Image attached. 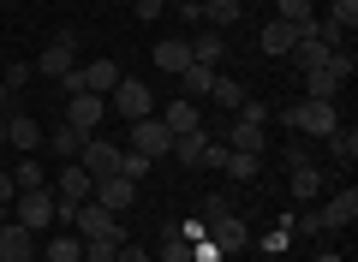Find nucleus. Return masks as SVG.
<instances>
[{
	"label": "nucleus",
	"instance_id": "obj_1",
	"mask_svg": "<svg viewBox=\"0 0 358 262\" xmlns=\"http://www.w3.org/2000/svg\"><path fill=\"white\" fill-rule=\"evenodd\" d=\"M281 125L287 131H305V138H329L334 125H341V113H334V101H293V108L281 113Z\"/></svg>",
	"mask_w": 358,
	"mask_h": 262
},
{
	"label": "nucleus",
	"instance_id": "obj_2",
	"mask_svg": "<svg viewBox=\"0 0 358 262\" xmlns=\"http://www.w3.org/2000/svg\"><path fill=\"white\" fill-rule=\"evenodd\" d=\"M72 226H78V238H108V245H126V226H120V214H108L102 203H78Z\"/></svg>",
	"mask_w": 358,
	"mask_h": 262
},
{
	"label": "nucleus",
	"instance_id": "obj_3",
	"mask_svg": "<svg viewBox=\"0 0 358 262\" xmlns=\"http://www.w3.org/2000/svg\"><path fill=\"white\" fill-rule=\"evenodd\" d=\"M108 108H114L126 125H131V119H150L155 89H150V84H138V78H120V84H114V96H108Z\"/></svg>",
	"mask_w": 358,
	"mask_h": 262
},
{
	"label": "nucleus",
	"instance_id": "obj_4",
	"mask_svg": "<svg viewBox=\"0 0 358 262\" xmlns=\"http://www.w3.org/2000/svg\"><path fill=\"white\" fill-rule=\"evenodd\" d=\"M120 155H126V150H120L114 138H84V150H78V167H84L90 179H114V173H120Z\"/></svg>",
	"mask_w": 358,
	"mask_h": 262
},
{
	"label": "nucleus",
	"instance_id": "obj_5",
	"mask_svg": "<svg viewBox=\"0 0 358 262\" xmlns=\"http://www.w3.org/2000/svg\"><path fill=\"white\" fill-rule=\"evenodd\" d=\"M13 221L24 226V233L54 226V191H18V197H13Z\"/></svg>",
	"mask_w": 358,
	"mask_h": 262
},
{
	"label": "nucleus",
	"instance_id": "obj_6",
	"mask_svg": "<svg viewBox=\"0 0 358 262\" xmlns=\"http://www.w3.org/2000/svg\"><path fill=\"white\" fill-rule=\"evenodd\" d=\"M72 66H78V36H72V30L48 36V48L36 54V72H42V78H66Z\"/></svg>",
	"mask_w": 358,
	"mask_h": 262
},
{
	"label": "nucleus",
	"instance_id": "obj_7",
	"mask_svg": "<svg viewBox=\"0 0 358 262\" xmlns=\"http://www.w3.org/2000/svg\"><path fill=\"white\" fill-rule=\"evenodd\" d=\"M131 150L150 155V161H162V155L173 150V131L162 125V113H150V119H131Z\"/></svg>",
	"mask_w": 358,
	"mask_h": 262
},
{
	"label": "nucleus",
	"instance_id": "obj_8",
	"mask_svg": "<svg viewBox=\"0 0 358 262\" xmlns=\"http://www.w3.org/2000/svg\"><path fill=\"white\" fill-rule=\"evenodd\" d=\"M108 119V96H66V125H78V131H84V138H96V125Z\"/></svg>",
	"mask_w": 358,
	"mask_h": 262
},
{
	"label": "nucleus",
	"instance_id": "obj_9",
	"mask_svg": "<svg viewBox=\"0 0 358 262\" xmlns=\"http://www.w3.org/2000/svg\"><path fill=\"white\" fill-rule=\"evenodd\" d=\"M48 191H54L60 203H90V191H96V179H90V173H84L78 161H60V173L48 179Z\"/></svg>",
	"mask_w": 358,
	"mask_h": 262
},
{
	"label": "nucleus",
	"instance_id": "obj_10",
	"mask_svg": "<svg viewBox=\"0 0 358 262\" xmlns=\"http://www.w3.org/2000/svg\"><path fill=\"white\" fill-rule=\"evenodd\" d=\"M203 233H209V245H215L221 256H239V250L251 245V226H245L239 214H221V221H209Z\"/></svg>",
	"mask_w": 358,
	"mask_h": 262
},
{
	"label": "nucleus",
	"instance_id": "obj_11",
	"mask_svg": "<svg viewBox=\"0 0 358 262\" xmlns=\"http://www.w3.org/2000/svg\"><path fill=\"white\" fill-rule=\"evenodd\" d=\"M42 138H48V131H42V119H36V113H13V119H6V150L36 155V150H42Z\"/></svg>",
	"mask_w": 358,
	"mask_h": 262
},
{
	"label": "nucleus",
	"instance_id": "obj_12",
	"mask_svg": "<svg viewBox=\"0 0 358 262\" xmlns=\"http://www.w3.org/2000/svg\"><path fill=\"white\" fill-rule=\"evenodd\" d=\"M90 203H102L108 214H126L131 203H138V185H131V179H96V191H90Z\"/></svg>",
	"mask_w": 358,
	"mask_h": 262
},
{
	"label": "nucleus",
	"instance_id": "obj_13",
	"mask_svg": "<svg viewBox=\"0 0 358 262\" xmlns=\"http://www.w3.org/2000/svg\"><path fill=\"white\" fill-rule=\"evenodd\" d=\"M120 78H126V72H120L114 60H90V66H78V96H84V89H90V96H114Z\"/></svg>",
	"mask_w": 358,
	"mask_h": 262
},
{
	"label": "nucleus",
	"instance_id": "obj_14",
	"mask_svg": "<svg viewBox=\"0 0 358 262\" xmlns=\"http://www.w3.org/2000/svg\"><path fill=\"white\" fill-rule=\"evenodd\" d=\"M185 66H192V36H162V42H155V72L179 78Z\"/></svg>",
	"mask_w": 358,
	"mask_h": 262
},
{
	"label": "nucleus",
	"instance_id": "obj_15",
	"mask_svg": "<svg viewBox=\"0 0 358 262\" xmlns=\"http://www.w3.org/2000/svg\"><path fill=\"white\" fill-rule=\"evenodd\" d=\"M0 262H36V233H24L18 221L0 226Z\"/></svg>",
	"mask_w": 358,
	"mask_h": 262
},
{
	"label": "nucleus",
	"instance_id": "obj_16",
	"mask_svg": "<svg viewBox=\"0 0 358 262\" xmlns=\"http://www.w3.org/2000/svg\"><path fill=\"white\" fill-rule=\"evenodd\" d=\"M293 42H299V24H287V18H268V24L257 30V48L275 54V60H287V54H293Z\"/></svg>",
	"mask_w": 358,
	"mask_h": 262
},
{
	"label": "nucleus",
	"instance_id": "obj_17",
	"mask_svg": "<svg viewBox=\"0 0 358 262\" xmlns=\"http://www.w3.org/2000/svg\"><path fill=\"white\" fill-rule=\"evenodd\" d=\"M162 125L173 131V138H179V131H203V108H197V101H185V96H173V101L162 108Z\"/></svg>",
	"mask_w": 358,
	"mask_h": 262
},
{
	"label": "nucleus",
	"instance_id": "obj_18",
	"mask_svg": "<svg viewBox=\"0 0 358 262\" xmlns=\"http://www.w3.org/2000/svg\"><path fill=\"white\" fill-rule=\"evenodd\" d=\"M215 66H203V60H192V66H185V72H179V96H185V101H209V89H215Z\"/></svg>",
	"mask_w": 358,
	"mask_h": 262
},
{
	"label": "nucleus",
	"instance_id": "obj_19",
	"mask_svg": "<svg viewBox=\"0 0 358 262\" xmlns=\"http://www.w3.org/2000/svg\"><path fill=\"white\" fill-rule=\"evenodd\" d=\"M352 221H358V191H352V185H341L329 203H322V226L334 233V226H352Z\"/></svg>",
	"mask_w": 358,
	"mask_h": 262
},
{
	"label": "nucleus",
	"instance_id": "obj_20",
	"mask_svg": "<svg viewBox=\"0 0 358 262\" xmlns=\"http://www.w3.org/2000/svg\"><path fill=\"white\" fill-rule=\"evenodd\" d=\"M221 131H227V138H221L227 150H245V155H263V150H268V131H263V125L233 119V125H221Z\"/></svg>",
	"mask_w": 358,
	"mask_h": 262
},
{
	"label": "nucleus",
	"instance_id": "obj_21",
	"mask_svg": "<svg viewBox=\"0 0 358 262\" xmlns=\"http://www.w3.org/2000/svg\"><path fill=\"white\" fill-rule=\"evenodd\" d=\"M287 173H293V179H287V185H293V197H299V203H310V197H317L322 185H329L317 161H287Z\"/></svg>",
	"mask_w": 358,
	"mask_h": 262
},
{
	"label": "nucleus",
	"instance_id": "obj_22",
	"mask_svg": "<svg viewBox=\"0 0 358 262\" xmlns=\"http://www.w3.org/2000/svg\"><path fill=\"white\" fill-rule=\"evenodd\" d=\"M341 84H346V78L334 72L329 60H322V66H310V72H305V96H310V101H334V96H341Z\"/></svg>",
	"mask_w": 358,
	"mask_h": 262
},
{
	"label": "nucleus",
	"instance_id": "obj_23",
	"mask_svg": "<svg viewBox=\"0 0 358 262\" xmlns=\"http://www.w3.org/2000/svg\"><path fill=\"white\" fill-rule=\"evenodd\" d=\"M197 13H203V24H215V30H233L245 18V0H197Z\"/></svg>",
	"mask_w": 358,
	"mask_h": 262
},
{
	"label": "nucleus",
	"instance_id": "obj_24",
	"mask_svg": "<svg viewBox=\"0 0 358 262\" xmlns=\"http://www.w3.org/2000/svg\"><path fill=\"white\" fill-rule=\"evenodd\" d=\"M42 143H48V155H54V161H78V150H84V131L60 119V131H48Z\"/></svg>",
	"mask_w": 358,
	"mask_h": 262
},
{
	"label": "nucleus",
	"instance_id": "obj_25",
	"mask_svg": "<svg viewBox=\"0 0 358 262\" xmlns=\"http://www.w3.org/2000/svg\"><path fill=\"white\" fill-rule=\"evenodd\" d=\"M36 256H42V262H84V238H78V233H54Z\"/></svg>",
	"mask_w": 358,
	"mask_h": 262
},
{
	"label": "nucleus",
	"instance_id": "obj_26",
	"mask_svg": "<svg viewBox=\"0 0 358 262\" xmlns=\"http://www.w3.org/2000/svg\"><path fill=\"white\" fill-rule=\"evenodd\" d=\"M203 143H209V131H179L167 155H173L179 167H203Z\"/></svg>",
	"mask_w": 358,
	"mask_h": 262
},
{
	"label": "nucleus",
	"instance_id": "obj_27",
	"mask_svg": "<svg viewBox=\"0 0 358 262\" xmlns=\"http://www.w3.org/2000/svg\"><path fill=\"white\" fill-rule=\"evenodd\" d=\"M6 173H13L18 191H48V167H42L36 155H18V167H6Z\"/></svg>",
	"mask_w": 358,
	"mask_h": 262
},
{
	"label": "nucleus",
	"instance_id": "obj_28",
	"mask_svg": "<svg viewBox=\"0 0 358 262\" xmlns=\"http://www.w3.org/2000/svg\"><path fill=\"white\" fill-rule=\"evenodd\" d=\"M329 155H334L341 167L358 161V131H352V125H334V131H329Z\"/></svg>",
	"mask_w": 358,
	"mask_h": 262
},
{
	"label": "nucleus",
	"instance_id": "obj_29",
	"mask_svg": "<svg viewBox=\"0 0 358 262\" xmlns=\"http://www.w3.org/2000/svg\"><path fill=\"white\" fill-rule=\"evenodd\" d=\"M162 262H192V238L179 233V221L162 226Z\"/></svg>",
	"mask_w": 358,
	"mask_h": 262
},
{
	"label": "nucleus",
	"instance_id": "obj_30",
	"mask_svg": "<svg viewBox=\"0 0 358 262\" xmlns=\"http://www.w3.org/2000/svg\"><path fill=\"white\" fill-rule=\"evenodd\" d=\"M257 167H263V155L227 150V167H221V173H227V179H239V185H251V179H257Z\"/></svg>",
	"mask_w": 358,
	"mask_h": 262
},
{
	"label": "nucleus",
	"instance_id": "obj_31",
	"mask_svg": "<svg viewBox=\"0 0 358 262\" xmlns=\"http://www.w3.org/2000/svg\"><path fill=\"white\" fill-rule=\"evenodd\" d=\"M192 60H203V66L221 72V60H227V36H192Z\"/></svg>",
	"mask_w": 358,
	"mask_h": 262
},
{
	"label": "nucleus",
	"instance_id": "obj_32",
	"mask_svg": "<svg viewBox=\"0 0 358 262\" xmlns=\"http://www.w3.org/2000/svg\"><path fill=\"white\" fill-rule=\"evenodd\" d=\"M209 96H215V101H221V108H227V113H239V108H245V96H251V89H245L239 78H215V89H209Z\"/></svg>",
	"mask_w": 358,
	"mask_h": 262
},
{
	"label": "nucleus",
	"instance_id": "obj_33",
	"mask_svg": "<svg viewBox=\"0 0 358 262\" xmlns=\"http://www.w3.org/2000/svg\"><path fill=\"white\" fill-rule=\"evenodd\" d=\"M150 155H138V150H126V155H120V179H131V185H143V179H150Z\"/></svg>",
	"mask_w": 358,
	"mask_h": 262
},
{
	"label": "nucleus",
	"instance_id": "obj_34",
	"mask_svg": "<svg viewBox=\"0 0 358 262\" xmlns=\"http://www.w3.org/2000/svg\"><path fill=\"white\" fill-rule=\"evenodd\" d=\"M221 214H233V197H227V191H209V197H203V214H197V221H221Z\"/></svg>",
	"mask_w": 358,
	"mask_h": 262
},
{
	"label": "nucleus",
	"instance_id": "obj_35",
	"mask_svg": "<svg viewBox=\"0 0 358 262\" xmlns=\"http://www.w3.org/2000/svg\"><path fill=\"white\" fill-rule=\"evenodd\" d=\"M329 24H341L346 36L358 30V0H334V13H329Z\"/></svg>",
	"mask_w": 358,
	"mask_h": 262
},
{
	"label": "nucleus",
	"instance_id": "obj_36",
	"mask_svg": "<svg viewBox=\"0 0 358 262\" xmlns=\"http://www.w3.org/2000/svg\"><path fill=\"white\" fill-rule=\"evenodd\" d=\"M275 18H287V24H305V18H317V13H310V0H281V6H275Z\"/></svg>",
	"mask_w": 358,
	"mask_h": 262
},
{
	"label": "nucleus",
	"instance_id": "obj_37",
	"mask_svg": "<svg viewBox=\"0 0 358 262\" xmlns=\"http://www.w3.org/2000/svg\"><path fill=\"white\" fill-rule=\"evenodd\" d=\"M30 78H36V66H24V60H13V66H6V78H0V84H6V89H24Z\"/></svg>",
	"mask_w": 358,
	"mask_h": 262
},
{
	"label": "nucleus",
	"instance_id": "obj_38",
	"mask_svg": "<svg viewBox=\"0 0 358 262\" xmlns=\"http://www.w3.org/2000/svg\"><path fill=\"white\" fill-rule=\"evenodd\" d=\"M120 245H108V238H84V262H114Z\"/></svg>",
	"mask_w": 358,
	"mask_h": 262
},
{
	"label": "nucleus",
	"instance_id": "obj_39",
	"mask_svg": "<svg viewBox=\"0 0 358 262\" xmlns=\"http://www.w3.org/2000/svg\"><path fill=\"white\" fill-rule=\"evenodd\" d=\"M131 13H138V18H143V24H155V18H162V13H167V0H138V6H131Z\"/></svg>",
	"mask_w": 358,
	"mask_h": 262
},
{
	"label": "nucleus",
	"instance_id": "obj_40",
	"mask_svg": "<svg viewBox=\"0 0 358 262\" xmlns=\"http://www.w3.org/2000/svg\"><path fill=\"white\" fill-rule=\"evenodd\" d=\"M114 262H155V256H150L143 245H120V250H114Z\"/></svg>",
	"mask_w": 358,
	"mask_h": 262
},
{
	"label": "nucleus",
	"instance_id": "obj_41",
	"mask_svg": "<svg viewBox=\"0 0 358 262\" xmlns=\"http://www.w3.org/2000/svg\"><path fill=\"white\" fill-rule=\"evenodd\" d=\"M299 233H329V226H322V209H305V214H299Z\"/></svg>",
	"mask_w": 358,
	"mask_h": 262
},
{
	"label": "nucleus",
	"instance_id": "obj_42",
	"mask_svg": "<svg viewBox=\"0 0 358 262\" xmlns=\"http://www.w3.org/2000/svg\"><path fill=\"white\" fill-rule=\"evenodd\" d=\"M13 197H18V185H13V173L0 167V203H13Z\"/></svg>",
	"mask_w": 358,
	"mask_h": 262
},
{
	"label": "nucleus",
	"instance_id": "obj_43",
	"mask_svg": "<svg viewBox=\"0 0 358 262\" xmlns=\"http://www.w3.org/2000/svg\"><path fill=\"white\" fill-rule=\"evenodd\" d=\"M0 113H13V89L6 84H0Z\"/></svg>",
	"mask_w": 358,
	"mask_h": 262
},
{
	"label": "nucleus",
	"instance_id": "obj_44",
	"mask_svg": "<svg viewBox=\"0 0 358 262\" xmlns=\"http://www.w3.org/2000/svg\"><path fill=\"white\" fill-rule=\"evenodd\" d=\"M6 119H13V113H0V150H6Z\"/></svg>",
	"mask_w": 358,
	"mask_h": 262
},
{
	"label": "nucleus",
	"instance_id": "obj_45",
	"mask_svg": "<svg viewBox=\"0 0 358 262\" xmlns=\"http://www.w3.org/2000/svg\"><path fill=\"white\" fill-rule=\"evenodd\" d=\"M6 221H13V203H0V226H6Z\"/></svg>",
	"mask_w": 358,
	"mask_h": 262
},
{
	"label": "nucleus",
	"instance_id": "obj_46",
	"mask_svg": "<svg viewBox=\"0 0 358 262\" xmlns=\"http://www.w3.org/2000/svg\"><path fill=\"white\" fill-rule=\"evenodd\" d=\"M317 262H346V256H334V250H322V256H317Z\"/></svg>",
	"mask_w": 358,
	"mask_h": 262
},
{
	"label": "nucleus",
	"instance_id": "obj_47",
	"mask_svg": "<svg viewBox=\"0 0 358 262\" xmlns=\"http://www.w3.org/2000/svg\"><path fill=\"white\" fill-rule=\"evenodd\" d=\"M0 6H18V0H0Z\"/></svg>",
	"mask_w": 358,
	"mask_h": 262
},
{
	"label": "nucleus",
	"instance_id": "obj_48",
	"mask_svg": "<svg viewBox=\"0 0 358 262\" xmlns=\"http://www.w3.org/2000/svg\"><path fill=\"white\" fill-rule=\"evenodd\" d=\"M0 167H6V150H0Z\"/></svg>",
	"mask_w": 358,
	"mask_h": 262
},
{
	"label": "nucleus",
	"instance_id": "obj_49",
	"mask_svg": "<svg viewBox=\"0 0 358 262\" xmlns=\"http://www.w3.org/2000/svg\"><path fill=\"white\" fill-rule=\"evenodd\" d=\"M36 262H42V256H36Z\"/></svg>",
	"mask_w": 358,
	"mask_h": 262
}]
</instances>
